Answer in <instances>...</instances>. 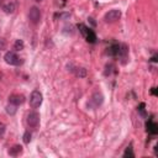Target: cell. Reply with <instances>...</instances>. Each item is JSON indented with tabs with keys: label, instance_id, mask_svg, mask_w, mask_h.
Returning a JSON list of instances; mask_svg holds the SVG:
<instances>
[{
	"label": "cell",
	"instance_id": "obj_12",
	"mask_svg": "<svg viewBox=\"0 0 158 158\" xmlns=\"http://www.w3.org/2000/svg\"><path fill=\"white\" fill-rule=\"evenodd\" d=\"M72 72H74V74L77 75V77H79V78H85L86 77V69L83 68V67L74 68V69H72Z\"/></svg>",
	"mask_w": 158,
	"mask_h": 158
},
{
	"label": "cell",
	"instance_id": "obj_24",
	"mask_svg": "<svg viewBox=\"0 0 158 158\" xmlns=\"http://www.w3.org/2000/svg\"><path fill=\"white\" fill-rule=\"evenodd\" d=\"M152 94H153V95H157V90H156V88H152Z\"/></svg>",
	"mask_w": 158,
	"mask_h": 158
},
{
	"label": "cell",
	"instance_id": "obj_10",
	"mask_svg": "<svg viewBox=\"0 0 158 158\" xmlns=\"http://www.w3.org/2000/svg\"><path fill=\"white\" fill-rule=\"evenodd\" d=\"M84 37H85V40L88 41V42H90V43H95L96 42V35L94 33V31H93L91 28L88 30V32L84 35Z\"/></svg>",
	"mask_w": 158,
	"mask_h": 158
},
{
	"label": "cell",
	"instance_id": "obj_15",
	"mask_svg": "<svg viewBox=\"0 0 158 158\" xmlns=\"http://www.w3.org/2000/svg\"><path fill=\"white\" fill-rule=\"evenodd\" d=\"M25 48V43L22 40H16L15 43H14V50L15 51H22Z\"/></svg>",
	"mask_w": 158,
	"mask_h": 158
},
{
	"label": "cell",
	"instance_id": "obj_4",
	"mask_svg": "<svg viewBox=\"0 0 158 158\" xmlns=\"http://www.w3.org/2000/svg\"><path fill=\"white\" fill-rule=\"evenodd\" d=\"M40 114L37 113V111H32V113H30L27 115V125L35 128V127H37L40 125Z\"/></svg>",
	"mask_w": 158,
	"mask_h": 158
},
{
	"label": "cell",
	"instance_id": "obj_5",
	"mask_svg": "<svg viewBox=\"0 0 158 158\" xmlns=\"http://www.w3.org/2000/svg\"><path fill=\"white\" fill-rule=\"evenodd\" d=\"M120 17H121V11L118 9H113V10H110L109 13L105 14L104 20L106 22H115V21H118Z\"/></svg>",
	"mask_w": 158,
	"mask_h": 158
},
{
	"label": "cell",
	"instance_id": "obj_6",
	"mask_svg": "<svg viewBox=\"0 0 158 158\" xmlns=\"http://www.w3.org/2000/svg\"><path fill=\"white\" fill-rule=\"evenodd\" d=\"M28 17H30V21L32 24H38L41 20V11L37 6H32L30 9V13H28Z\"/></svg>",
	"mask_w": 158,
	"mask_h": 158
},
{
	"label": "cell",
	"instance_id": "obj_7",
	"mask_svg": "<svg viewBox=\"0 0 158 158\" xmlns=\"http://www.w3.org/2000/svg\"><path fill=\"white\" fill-rule=\"evenodd\" d=\"M25 101V96L24 95H20V94H14L9 96V103L10 104H14L16 105V106H19V105H21L22 103Z\"/></svg>",
	"mask_w": 158,
	"mask_h": 158
},
{
	"label": "cell",
	"instance_id": "obj_22",
	"mask_svg": "<svg viewBox=\"0 0 158 158\" xmlns=\"http://www.w3.org/2000/svg\"><path fill=\"white\" fill-rule=\"evenodd\" d=\"M5 47H6V42L3 38H0V50H4Z\"/></svg>",
	"mask_w": 158,
	"mask_h": 158
},
{
	"label": "cell",
	"instance_id": "obj_20",
	"mask_svg": "<svg viewBox=\"0 0 158 158\" xmlns=\"http://www.w3.org/2000/svg\"><path fill=\"white\" fill-rule=\"evenodd\" d=\"M31 133H30V131H26L25 133H24V137H22V138H24V142L25 143H30L31 142Z\"/></svg>",
	"mask_w": 158,
	"mask_h": 158
},
{
	"label": "cell",
	"instance_id": "obj_18",
	"mask_svg": "<svg viewBox=\"0 0 158 158\" xmlns=\"http://www.w3.org/2000/svg\"><path fill=\"white\" fill-rule=\"evenodd\" d=\"M69 16H71V14H69V13H60V14L55 15L56 19H61V20H66V19H68Z\"/></svg>",
	"mask_w": 158,
	"mask_h": 158
},
{
	"label": "cell",
	"instance_id": "obj_25",
	"mask_svg": "<svg viewBox=\"0 0 158 158\" xmlns=\"http://www.w3.org/2000/svg\"><path fill=\"white\" fill-rule=\"evenodd\" d=\"M36 1H37V3H40V1H42V0H36Z\"/></svg>",
	"mask_w": 158,
	"mask_h": 158
},
{
	"label": "cell",
	"instance_id": "obj_3",
	"mask_svg": "<svg viewBox=\"0 0 158 158\" xmlns=\"http://www.w3.org/2000/svg\"><path fill=\"white\" fill-rule=\"evenodd\" d=\"M4 60L8 64H10V66H20L22 63L21 58L17 56L15 52H6L4 56Z\"/></svg>",
	"mask_w": 158,
	"mask_h": 158
},
{
	"label": "cell",
	"instance_id": "obj_23",
	"mask_svg": "<svg viewBox=\"0 0 158 158\" xmlns=\"http://www.w3.org/2000/svg\"><path fill=\"white\" fill-rule=\"evenodd\" d=\"M138 110L141 111V114H142V115H146V114H145V104H143V103L140 105V109H138Z\"/></svg>",
	"mask_w": 158,
	"mask_h": 158
},
{
	"label": "cell",
	"instance_id": "obj_9",
	"mask_svg": "<svg viewBox=\"0 0 158 158\" xmlns=\"http://www.w3.org/2000/svg\"><path fill=\"white\" fill-rule=\"evenodd\" d=\"M15 9H16V5L13 1H9V3L3 5V10H4L5 14H13L15 11Z\"/></svg>",
	"mask_w": 158,
	"mask_h": 158
},
{
	"label": "cell",
	"instance_id": "obj_1",
	"mask_svg": "<svg viewBox=\"0 0 158 158\" xmlns=\"http://www.w3.org/2000/svg\"><path fill=\"white\" fill-rule=\"evenodd\" d=\"M104 103V96H103V94L101 93H94L91 96H90V99H89V101H88V108L89 109H98L99 106H101V104Z\"/></svg>",
	"mask_w": 158,
	"mask_h": 158
},
{
	"label": "cell",
	"instance_id": "obj_8",
	"mask_svg": "<svg viewBox=\"0 0 158 158\" xmlns=\"http://www.w3.org/2000/svg\"><path fill=\"white\" fill-rule=\"evenodd\" d=\"M21 152H22V147L20 145H15V146H13L11 148H9V151H8V153L11 156V157H17L19 154H21Z\"/></svg>",
	"mask_w": 158,
	"mask_h": 158
},
{
	"label": "cell",
	"instance_id": "obj_13",
	"mask_svg": "<svg viewBox=\"0 0 158 158\" xmlns=\"http://www.w3.org/2000/svg\"><path fill=\"white\" fill-rule=\"evenodd\" d=\"M127 53H128V48L126 45H120V51H119V57L121 60H126L127 58Z\"/></svg>",
	"mask_w": 158,
	"mask_h": 158
},
{
	"label": "cell",
	"instance_id": "obj_19",
	"mask_svg": "<svg viewBox=\"0 0 158 158\" xmlns=\"http://www.w3.org/2000/svg\"><path fill=\"white\" fill-rule=\"evenodd\" d=\"M78 28H79V31H80V33L83 35V36L88 32V30H89V27H86L84 24H79L78 25Z\"/></svg>",
	"mask_w": 158,
	"mask_h": 158
},
{
	"label": "cell",
	"instance_id": "obj_2",
	"mask_svg": "<svg viewBox=\"0 0 158 158\" xmlns=\"http://www.w3.org/2000/svg\"><path fill=\"white\" fill-rule=\"evenodd\" d=\"M42 94H41L40 90H33L31 93V96H30V105L32 109H37L41 106V104H42Z\"/></svg>",
	"mask_w": 158,
	"mask_h": 158
},
{
	"label": "cell",
	"instance_id": "obj_21",
	"mask_svg": "<svg viewBox=\"0 0 158 158\" xmlns=\"http://www.w3.org/2000/svg\"><path fill=\"white\" fill-rule=\"evenodd\" d=\"M113 68H114L113 64H108V66H106V71H105V75H110L111 72H113Z\"/></svg>",
	"mask_w": 158,
	"mask_h": 158
},
{
	"label": "cell",
	"instance_id": "obj_14",
	"mask_svg": "<svg viewBox=\"0 0 158 158\" xmlns=\"http://www.w3.org/2000/svg\"><path fill=\"white\" fill-rule=\"evenodd\" d=\"M119 51H120V45L115 43V45H113V46H110V47H109L108 53H109L110 56L115 57V56H118V55H119Z\"/></svg>",
	"mask_w": 158,
	"mask_h": 158
},
{
	"label": "cell",
	"instance_id": "obj_11",
	"mask_svg": "<svg viewBox=\"0 0 158 158\" xmlns=\"http://www.w3.org/2000/svg\"><path fill=\"white\" fill-rule=\"evenodd\" d=\"M146 127H147V131L149 132V133H152V135H156L157 132H158V126H157V124L156 122H153V121H148L147 124H146Z\"/></svg>",
	"mask_w": 158,
	"mask_h": 158
},
{
	"label": "cell",
	"instance_id": "obj_17",
	"mask_svg": "<svg viewBox=\"0 0 158 158\" xmlns=\"http://www.w3.org/2000/svg\"><path fill=\"white\" fill-rule=\"evenodd\" d=\"M124 157H125V158H127V157L133 158V157H135V153H133V151H132V146H130V147L126 148V151L124 152Z\"/></svg>",
	"mask_w": 158,
	"mask_h": 158
},
{
	"label": "cell",
	"instance_id": "obj_16",
	"mask_svg": "<svg viewBox=\"0 0 158 158\" xmlns=\"http://www.w3.org/2000/svg\"><path fill=\"white\" fill-rule=\"evenodd\" d=\"M5 110H6V113H8L10 116H14V115L16 114V111H17L16 105H14V104H9L8 106L5 108Z\"/></svg>",
	"mask_w": 158,
	"mask_h": 158
}]
</instances>
